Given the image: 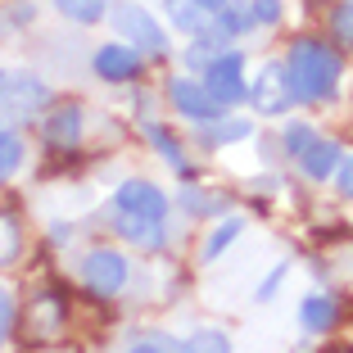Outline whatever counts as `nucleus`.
Listing matches in <instances>:
<instances>
[{
	"label": "nucleus",
	"instance_id": "1",
	"mask_svg": "<svg viewBox=\"0 0 353 353\" xmlns=\"http://www.w3.org/2000/svg\"><path fill=\"white\" fill-rule=\"evenodd\" d=\"M285 82H290V95L303 104L331 100L340 86V54L322 41H294L285 54Z\"/></svg>",
	"mask_w": 353,
	"mask_h": 353
},
{
	"label": "nucleus",
	"instance_id": "2",
	"mask_svg": "<svg viewBox=\"0 0 353 353\" xmlns=\"http://www.w3.org/2000/svg\"><path fill=\"white\" fill-rule=\"evenodd\" d=\"M50 104V86L32 73H0V123H23Z\"/></svg>",
	"mask_w": 353,
	"mask_h": 353
},
{
	"label": "nucleus",
	"instance_id": "3",
	"mask_svg": "<svg viewBox=\"0 0 353 353\" xmlns=\"http://www.w3.org/2000/svg\"><path fill=\"white\" fill-rule=\"evenodd\" d=\"M204 86L208 95L227 109V104H240L245 95H250V86H245V54L240 50H222L218 59L204 68Z\"/></svg>",
	"mask_w": 353,
	"mask_h": 353
},
{
	"label": "nucleus",
	"instance_id": "4",
	"mask_svg": "<svg viewBox=\"0 0 353 353\" xmlns=\"http://www.w3.org/2000/svg\"><path fill=\"white\" fill-rule=\"evenodd\" d=\"M109 19H114V28L123 32L127 41L141 46L145 54H154V59H163V54H168V37H163V28L150 19V10H141V5H114Z\"/></svg>",
	"mask_w": 353,
	"mask_h": 353
},
{
	"label": "nucleus",
	"instance_id": "5",
	"mask_svg": "<svg viewBox=\"0 0 353 353\" xmlns=\"http://www.w3.org/2000/svg\"><path fill=\"white\" fill-rule=\"evenodd\" d=\"M168 100H172V109L181 118H190V123L208 127V123H218L222 118V104L208 95L204 82H195V77H172L168 82Z\"/></svg>",
	"mask_w": 353,
	"mask_h": 353
},
{
	"label": "nucleus",
	"instance_id": "6",
	"mask_svg": "<svg viewBox=\"0 0 353 353\" xmlns=\"http://www.w3.org/2000/svg\"><path fill=\"white\" fill-rule=\"evenodd\" d=\"M82 281L91 294L109 299V294H118L127 285V259L118 250H91L82 259Z\"/></svg>",
	"mask_w": 353,
	"mask_h": 353
},
{
	"label": "nucleus",
	"instance_id": "7",
	"mask_svg": "<svg viewBox=\"0 0 353 353\" xmlns=\"http://www.w3.org/2000/svg\"><path fill=\"white\" fill-rule=\"evenodd\" d=\"M294 95H290V82H285V63H263V73L250 82V104L259 109L263 118H272V114H285V104H290Z\"/></svg>",
	"mask_w": 353,
	"mask_h": 353
},
{
	"label": "nucleus",
	"instance_id": "8",
	"mask_svg": "<svg viewBox=\"0 0 353 353\" xmlns=\"http://www.w3.org/2000/svg\"><path fill=\"white\" fill-rule=\"evenodd\" d=\"M114 227L123 240H132L141 250H159L168 240V218H150V213H123V208H114Z\"/></svg>",
	"mask_w": 353,
	"mask_h": 353
},
{
	"label": "nucleus",
	"instance_id": "9",
	"mask_svg": "<svg viewBox=\"0 0 353 353\" xmlns=\"http://www.w3.org/2000/svg\"><path fill=\"white\" fill-rule=\"evenodd\" d=\"M114 208H123V213H150V218H168V195L154 186V181H127V186L118 190Z\"/></svg>",
	"mask_w": 353,
	"mask_h": 353
},
{
	"label": "nucleus",
	"instance_id": "10",
	"mask_svg": "<svg viewBox=\"0 0 353 353\" xmlns=\"http://www.w3.org/2000/svg\"><path fill=\"white\" fill-rule=\"evenodd\" d=\"M91 68L104 77V82H132L136 73H141V54L132 50V46H100L91 59Z\"/></svg>",
	"mask_w": 353,
	"mask_h": 353
},
{
	"label": "nucleus",
	"instance_id": "11",
	"mask_svg": "<svg viewBox=\"0 0 353 353\" xmlns=\"http://www.w3.org/2000/svg\"><path fill=\"white\" fill-rule=\"evenodd\" d=\"M299 168L308 181H326V176H335V168H340V141H312L308 150L299 154Z\"/></svg>",
	"mask_w": 353,
	"mask_h": 353
},
{
	"label": "nucleus",
	"instance_id": "12",
	"mask_svg": "<svg viewBox=\"0 0 353 353\" xmlns=\"http://www.w3.org/2000/svg\"><path fill=\"white\" fill-rule=\"evenodd\" d=\"M46 141H50L54 150H73L77 141H82V109H77V104L54 109V114L46 118Z\"/></svg>",
	"mask_w": 353,
	"mask_h": 353
},
{
	"label": "nucleus",
	"instance_id": "13",
	"mask_svg": "<svg viewBox=\"0 0 353 353\" xmlns=\"http://www.w3.org/2000/svg\"><path fill=\"white\" fill-rule=\"evenodd\" d=\"M163 10H168V23H172L176 32H186V37H204L208 19H213V14H208L204 5H195V0H163Z\"/></svg>",
	"mask_w": 353,
	"mask_h": 353
},
{
	"label": "nucleus",
	"instance_id": "14",
	"mask_svg": "<svg viewBox=\"0 0 353 353\" xmlns=\"http://www.w3.org/2000/svg\"><path fill=\"white\" fill-rule=\"evenodd\" d=\"M335 317H340V308H335V299L331 294H308V299L299 303V322H303V331H312V335H326L335 326Z\"/></svg>",
	"mask_w": 353,
	"mask_h": 353
},
{
	"label": "nucleus",
	"instance_id": "15",
	"mask_svg": "<svg viewBox=\"0 0 353 353\" xmlns=\"http://www.w3.org/2000/svg\"><path fill=\"white\" fill-rule=\"evenodd\" d=\"M213 23H218L222 37H250L254 28H259V14H254V5H222L218 14H213Z\"/></svg>",
	"mask_w": 353,
	"mask_h": 353
},
{
	"label": "nucleus",
	"instance_id": "16",
	"mask_svg": "<svg viewBox=\"0 0 353 353\" xmlns=\"http://www.w3.org/2000/svg\"><path fill=\"white\" fill-rule=\"evenodd\" d=\"M250 132H254L250 118H227V114H222L213 127H204V141H208V145H231V141H245Z\"/></svg>",
	"mask_w": 353,
	"mask_h": 353
},
{
	"label": "nucleus",
	"instance_id": "17",
	"mask_svg": "<svg viewBox=\"0 0 353 353\" xmlns=\"http://www.w3.org/2000/svg\"><path fill=\"white\" fill-rule=\"evenodd\" d=\"M19 254H23V231L10 213H0V268L19 263Z\"/></svg>",
	"mask_w": 353,
	"mask_h": 353
},
{
	"label": "nucleus",
	"instance_id": "18",
	"mask_svg": "<svg viewBox=\"0 0 353 353\" xmlns=\"http://www.w3.org/2000/svg\"><path fill=\"white\" fill-rule=\"evenodd\" d=\"M176 353H231V340L222 331H195L176 344Z\"/></svg>",
	"mask_w": 353,
	"mask_h": 353
},
{
	"label": "nucleus",
	"instance_id": "19",
	"mask_svg": "<svg viewBox=\"0 0 353 353\" xmlns=\"http://www.w3.org/2000/svg\"><path fill=\"white\" fill-rule=\"evenodd\" d=\"M23 154H28V150H23V141L14 132H5V127H0V181H10V176L23 168Z\"/></svg>",
	"mask_w": 353,
	"mask_h": 353
},
{
	"label": "nucleus",
	"instance_id": "20",
	"mask_svg": "<svg viewBox=\"0 0 353 353\" xmlns=\"http://www.w3.org/2000/svg\"><path fill=\"white\" fill-rule=\"evenodd\" d=\"M54 10L63 14V19H73V23H100L104 19V0H54Z\"/></svg>",
	"mask_w": 353,
	"mask_h": 353
},
{
	"label": "nucleus",
	"instance_id": "21",
	"mask_svg": "<svg viewBox=\"0 0 353 353\" xmlns=\"http://www.w3.org/2000/svg\"><path fill=\"white\" fill-rule=\"evenodd\" d=\"M240 231H245V218H227V222H218V231H208V240H204V259L213 263V259H218V254L231 245V240L240 236Z\"/></svg>",
	"mask_w": 353,
	"mask_h": 353
},
{
	"label": "nucleus",
	"instance_id": "22",
	"mask_svg": "<svg viewBox=\"0 0 353 353\" xmlns=\"http://www.w3.org/2000/svg\"><path fill=\"white\" fill-rule=\"evenodd\" d=\"M145 136H150V141H154V150H159V154H163L168 163L176 168V172H186V154H181V145H176L172 136H168V127L150 123V127H145Z\"/></svg>",
	"mask_w": 353,
	"mask_h": 353
},
{
	"label": "nucleus",
	"instance_id": "23",
	"mask_svg": "<svg viewBox=\"0 0 353 353\" xmlns=\"http://www.w3.org/2000/svg\"><path fill=\"white\" fill-rule=\"evenodd\" d=\"M312 141H317V132H312L308 123H290L285 132H281V145H285V154H290L294 163H299V154L312 145Z\"/></svg>",
	"mask_w": 353,
	"mask_h": 353
},
{
	"label": "nucleus",
	"instance_id": "24",
	"mask_svg": "<svg viewBox=\"0 0 353 353\" xmlns=\"http://www.w3.org/2000/svg\"><path fill=\"white\" fill-rule=\"evenodd\" d=\"M218 54H222V37H218V41H208V37H199V41L186 50V63H195V68H208V63L218 59Z\"/></svg>",
	"mask_w": 353,
	"mask_h": 353
},
{
	"label": "nucleus",
	"instance_id": "25",
	"mask_svg": "<svg viewBox=\"0 0 353 353\" xmlns=\"http://www.w3.org/2000/svg\"><path fill=\"white\" fill-rule=\"evenodd\" d=\"M10 331H14V294H10V285H0V349H5Z\"/></svg>",
	"mask_w": 353,
	"mask_h": 353
},
{
	"label": "nucleus",
	"instance_id": "26",
	"mask_svg": "<svg viewBox=\"0 0 353 353\" xmlns=\"http://www.w3.org/2000/svg\"><path fill=\"white\" fill-rule=\"evenodd\" d=\"M331 23H335V37H340L344 46H353V0L335 10V19H331Z\"/></svg>",
	"mask_w": 353,
	"mask_h": 353
},
{
	"label": "nucleus",
	"instance_id": "27",
	"mask_svg": "<svg viewBox=\"0 0 353 353\" xmlns=\"http://www.w3.org/2000/svg\"><path fill=\"white\" fill-rule=\"evenodd\" d=\"M181 204H186L190 213H222V208H227L222 199H204L199 190H186V195H181Z\"/></svg>",
	"mask_w": 353,
	"mask_h": 353
},
{
	"label": "nucleus",
	"instance_id": "28",
	"mask_svg": "<svg viewBox=\"0 0 353 353\" xmlns=\"http://www.w3.org/2000/svg\"><path fill=\"white\" fill-rule=\"evenodd\" d=\"M285 276H290V263H276V268H272V276H268V281L259 285V303H268L272 294H276V285H281Z\"/></svg>",
	"mask_w": 353,
	"mask_h": 353
},
{
	"label": "nucleus",
	"instance_id": "29",
	"mask_svg": "<svg viewBox=\"0 0 353 353\" xmlns=\"http://www.w3.org/2000/svg\"><path fill=\"white\" fill-rule=\"evenodd\" d=\"M254 14H259V23H276L281 19V0H254Z\"/></svg>",
	"mask_w": 353,
	"mask_h": 353
},
{
	"label": "nucleus",
	"instance_id": "30",
	"mask_svg": "<svg viewBox=\"0 0 353 353\" xmlns=\"http://www.w3.org/2000/svg\"><path fill=\"white\" fill-rule=\"evenodd\" d=\"M335 172H340V195H344V199H353V154L344 159Z\"/></svg>",
	"mask_w": 353,
	"mask_h": 353
},
{
	"label": "nucleus",
	"instance_id": "31",
	"mask_svg": "<svg viewBox=\"0 0 353 353\" xmlns=\"http://www.w3.org/2000/svg\"><path fill=\"white\" fill-rule=\"evenodd\" d=\"M127 353H168L163 344H136V349H127Z\"/></svg>",
	"mask_w": 353,
	"mask_h": 353
},
{
	"label": "nucleus",
	"instance_id": "32",
	"mask_svg": "<svg viewBox=\"0 0 353 353\" xmlns=\"http://www.w3.org/2000/svg\"><path fill=\"white\" fill-rule=\"evenodd\" d=\"M195 5H204V10H208V14H218V10H222V5H227V0H195Z\"/></svg>",
	"mask_w": 353,
	"mask_h": 353
}]
</instances>
